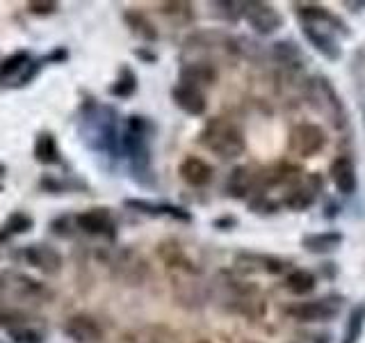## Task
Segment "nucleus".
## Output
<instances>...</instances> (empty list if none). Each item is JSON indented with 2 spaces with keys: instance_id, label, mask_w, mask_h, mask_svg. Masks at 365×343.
<instances>
[{
  "instance_id": "nucleus-32",
  "label": "nucleus",
  "mask_w": 365,
  "mask_h": 343,
  "mask_svg": "<svg viewBox=\"0 0 365 343\" xmlns=\"http://www.w3.org/2000/svg\"><path fill=\"white\" fill-rule=\"evenodd\" d=\"M108 91L114 99H130L135 94V91H137V76H135V71L128 64H123L119 69V76L108 87Z\"/></svg>"
},
{
  "instance_id": "nucleus-18",
  "label": "nucleus",
  "mask_w": 365,
  "mask_h": 343,
  "mask_svg": "<svg viewBox=\"0 0 365 343\" xmlns=\"http://www.w3.org/2000/svg\"><path fill=\"white\" fill-rule=\"evenodd\" d=\"M235 270L254 274V272H262V274H283L285 272V261L272 254H258V252H240L235 254Z\"/></svg>"
},
{
  "instance_id": "nucleus-42",
  "label": "nucleus",
  "mask_w": 365,
  "mask_h": 343,
  "mask_svg": "<svg viewBox=\"0 0 365 343\" xmlns=\"http://www.w3.org/2000/svg\"><path fill=\"white\" fill-rule=\"evenodd\" d=\"M345 7H365V0H363V3H349V0H347V3H345Z\"/></svg>"
},
{
  "instance_id": "nucleus-2",
  "label": "nucleus",
  "mask_w": 365,
  "mask_h": 343,
  "mask_svg": "<svg viewBox=\"0 0 365 343\" xmlns=\"http://www.w3.org/2000/svg\"><path fill=\"white\" fill-rule=\"evenodd\" d=\"M212 295H217L222 309L245 318H262L265 316V300L254 284H247L233 274H220V284L212 286Z\"/></svg>"
},
{
  "instance_id": "nucleus-9",
  "label": "nucleus",
  "mask_w": 365,
  "mask_h": 343,
  "mask_svg": "<svg viewBox=\"0 0 365 343\" xmlns=\"http://www.w3.org/2000/svg\"><path fill=\"white\" fill-rule=\"evenodd\" d=\"M342 309V297L340 295H324L317 300H306V302H294L285 309L292 320L299 323H327V320L336 318Z\"/></svg>"
},
{
  "instance_id": "nucleus-16",
  "label": "nucleus",
  "mask_w": 365,
  "mask_h": 343,
  "mask_svg": "<svg viewBox=\"0 0 365 343\" xmlns=\"http://www.w3.org/2000/svg\"><path fill=\"white\" fill-rule=\"evenodd\" d=\"M319 188H322V179H319L317 174H304L299 181L292 183V186L288 188L283 204L292 211H306L308 206L315 204Z\"/></svg>"
},
{
  "instance_id": "nucleus-1",
  "label": "nucleus",
  "mask_w": 365,
  "mask_h": 343,
  "mask_svg": "<svg viewBox=\"0 0 365 343\" xmlns=\"http://www.w3.org/2000/svg\"><path fill=\"white\" fill-rule=\"evenodd\" d=\"M155 252L160 261L165 263L171 282V295L180 307L201 309L208 302V297L212 295L210 284L205 282L199 266L185 254V249L176 240H163Z\"/></svg>"
},
{
  "instance_id": "nucleus-40",
  "label": "nucleus",
  "mask_w": 365,
  "mask_h": 343,
  "mask_svg": "<svg viewBox=\"0 0 365 343\" xmlns=\"http://www.w3.org/2000/svg\"><path fill=\"white\" fill-rule=\"evenodd\" d=\"M137 57H142V60H146V62H155L158 60V55L148 53V51H137Z\"/></svg>"
},
{
  "instance_id": "nucleus-24",
  "label": "nucleus",
  "mask_w": 365,
  "mask_h": 343,
  "mask_svg": "<svg viewBox=\"0 0 365 343\" xmlns=\"http://www.w3.org/2000/svg\"><path fill=\"white\" fill-rule=\"evenodd\" d=\"M123 206L135 213H144L153 217H174L178 222H192V215L185 209H178V206H171V204H158L148 199H125Z\"/></svg>"
},
{
  "instance_id": "nucleus-44",
  "label": "nucleus",
  "mask_w": 365,
  "mask_h": 343,
  "mask_svg": "<svg viewBox=\"0 0 365 343\" xmlns=\"http://www.w3.org/2000/svg\"><path fill=\"white\" fill-rule=\"evenodd\" d=\"M0 192H3V186H0Z\"/></svg>"
},
{
  "instance_id": "nucleus-35",
  "label": "nucleus",
  "mask_w": 365,
  "mask_h": 343,
  "mask_svg": "<svg viewBox=\"0 0 365 343\" xmlns=\"http://www.w3.org/2000/svg\"><path fill=\"white\" fill-rule=\"evenodd\" d=\"M30 64V55L28 51H19V53H11L9 57H5L0 62V80H7V78H14L21 71H26Z\"/></svg>"
},
{
  "instance_id": "nucleus-6",
  "label": "nucleus",
  "mask_w": 365,
  "mask_h": 343,
  "mask_svg": "<svg viewBox=\"0 0 365 343\" xmlns=\"http://www.w3.org/2000/svg\"><path fill=\"white\" fill-rule=\"evenodd\" d=\"M148 135H151V121L142 114H130L125 121V133L121 146L130 160V169L137 181L142 177H151V149H148Z\"/></svg>"
},
{
  "instance_id": "nucleus-5",
  "label": "nucleus",
  "mask_w": 365,
  "mask_h": 343,
  "mask_svg": "<svg viewBox=\"0 0 365 343\" xmlns=\"http://www.w3.org/2000/svg\"><path fill=\"white\" fill-rule=\"evenodd\" d=\"M199 142L201 146H205L210 154H215L222 160H235L242 156L247 149L242 129H240L235 121L224 119V117H215L205 124L199 133Z\"/></svg>"
},
{
  "instance_id": "nucleus-14",
  "label": "nucleus",
  "mask_w": 365,
  "mask_h": 343,
  "mask_svg": "<svg viewBox=\"0 0 365 343\" xmlns=\"http://www.w3.org/2000/svg\"><path fill=\"white\" fill-rule=\"evenodd\" d=\"M23 259H26L32 268H37L41 274H48V277L60 274L62 266H64V257L55 247L46 245V243L26 245L23 247Z\"/></svg>"
},
{
  "instance_id": "nucleus-25",
  "label": "nucleus",
  "mask_w": 365,
  "mask_h": 343,
  "mask_svg": "<svg viewBox=\"0 0 365 343\" xmlns=\"http://www.w3.org/2000/svg\"><path fill=\"white\" fill-rule=\"evenodd\" d=\"M180 179L192 188H203L212 181V167L199 156H185L178 165Z\"/></svg>"
},
{
  "instance_id": "nucleus-29",
  "label": "nucleus",
  "mask_w": 365,
  "mask_h": 343,
  "mask_svg": "<svg viewBox=\"0 0 365 343\" xmlns=\"http://www.w3.org/2000/svg\"><path fill=\"white\" fill-rule=\"evenodd\" d=\"M283 286H285V291L292 293V295H308V293H313V291H315L317 279H315V274H313V272L297 268V270H292V272L285 274Z\"/></svg>"
},
{
  "instance_id": "nucleus-10",
  "label": "nucleus",
  "mask_w": 365,
  "mask_h": 343,
  "mask_svg": "<svg viewBox=\"0 0 365 343\" xmlns=\"http://www.w3.org/2000/svg\"><path fill=\"white\" fill-rule=\"evenodd\" d=\"M185 51L190 53H217L224 57H240L237 37H231L222 30H199L185 39Z\"/></svg>"
},
{
  "instance_id": "nucleus-13",
  "label": "nucleus",
  "mask_w": 365,
  "mask_h": 343,
  "mask_svg": "<svg viewBox=\"0 0 365 343\" xmlns=\"http://www.w3.org/2000/svg\"><path fill=\"white\" fill-rule=\"evenodd\" d=\"M294 14L302 19L304 26H324L334 32H340L342 37H349V30H347V23L342 21L340 16H336L334 11H329L324 5H317V3H294L292 5Z\"/></svg>"
},
{
  "instance_id": "nucleus-11",
  "label": "nucleus",
  "mask_w": 365,
  "mask_h": 343,
  "mask_svg": "<svg viewBox=\"0 0 365 343\" xmlns=\"http://www.w3.org/2000/svg\"><path fill=\"white\" fill-rule=\"evenodd\" d=\"M242 7V19L254 28L258 34H274L283 26V16L281 11L269 5V3H260V0H249V3H240Z\"/></svg>"
},
{
  "instance_id": "nucleus-20",
  "label": "nucleus",
  "mask_w": 365,
  "mask_h": 343,
  "mask_svg": "<svg viewBox=\"0 0 365 343\" xmlns=\"http://www.w3.org/2000/svg\"><path fill=\"white\" fill-rule=\"evenodd\" d=\"M178 78H180V83L203 89L217 83L220 71H217V64L212 60H190L185 64H180Z\"/></svg>"
},
{
  "instance_id": "nucleus-8",
  "label": "nucleus",
  "mask_w": 365,
  "mask_h": 343,
  "mask_svg": "<svg viewBox=\"0 0 365 343\" xmlns=\"http://www.w3.org/2000/svg\"><path fill=\"white\" fill-rule=\"evenodd\" d=\"M327 146V133L319 124L302 121L294 124L288 133V151L299 158H313L322 154Z\"/></svg>"
},
{
  "instance_id": "nucleus-22",
  "label": "nucleus",
  "mask_w": 365,
  "mask_h": 343,
  "mask_svg": "<svg viewBox=\"0 0 365 343\" xmlns=\"http://www.w3.org/2000/svg\"><path fill=\"white\" fill-rule=\"evenodd\" d=\"M171 99H174V103L182 112L192 114V117H201V114H205V110H208V101H205L203 89L185 85V83H178L171 89Z\"/></svg>"
},
{
  "instance_id": "nucleus-15",
  "label": "nucleus",
  "mask_w": 365,
  "mask_h": 343,
  "mask_svg": "<svg viewBox=\"0 0 365 343\" xmlns=\"http://www.w3.org/2000/svg\"><path fill=\"white\" fill-rule=\"evenodd\" d=\"M7 289L11 291V295H14L16 300H23L28 304H48L55 297V293L48 286L28 277V274H14V277L7 282Z\"/></svg>"
},
{
  "instance_id": "nucleus-41",
  "label": "nucleus",
  "mask_w": 365,
  "mask_h": 343,
  "mask_svg": "<svg viewBox=\"0 0 365 343\" xmlns=\"http://www.w3.org/2000/svg\"><path fill=\"white\" fill-rule=\"evenodd\" d=\"M7 291V279H3V277H0V295H3Z\"/></svg>"
},
{
  "instance_id": "nucleus-33",
  "label": "nucleus",
  "mask_w": 365,
  "mask_h": 343,
  "mask_svg": "<svg viewBox=\"0 0 365 343\" xmlns=\"http://www.w3.org/2000/svg\"><path fill=\"white\" fill-rule=\"evenodd\" d=\"M272 57L279 64L290 66V69H299L302 66L299 62L304 60L299 49H297L292 41H277V44H272Z\"/></svg>"
},
{
  "instance_id": "nucleus-26",
  "label": "nucleus",
  "mask_w": 365,
  "mask_h": 343,
  "mask_svg": "<svg viewBox=\"0 0 365 343\" xmlns=\"http://www.w3.org/2000/svg\"><path fill=\"white\" fill-rule=\"evenodd\" d=\"M34 160L41 165H60L62 163V151L60 144H57L55 135L48 131H41L34 137V146H32Z\"/></svg>"
},
{
  "instance_id": "nucleus-17",
  "label": "nucleus",
  "mask_w": 365,
  "mask_h": 343,
  "mask_svg": "<svg viewBox=\"0 0 365 343\" xmlns=\"http://www.w3.org/2000/svg\"><path fill=\"white\" fill-rule=\"evenodd\" d=\"M64 334L76 343H103V327L89 314H73L64 320Z\"/></svg>"
},
{
  "instance_id": "nucleus-12",
  "label": "nucleus",
  "mask_w": 365,
  "mask_h": 343,
  "mask_svg": "<svg viewBox=\"0 0 365 343\" xmlns=\"http://www.w3.org/2000/svg\"><path fill=\"white\" fill-rule=\"evenodd\" d=\"M73 224L87 236H96V238H106V240L117 238V222H114L110 209H103V206L78 213L73 217Z\"/></svg>"
},
{
  "instance_id": "nucleus-21",
  "label": "nucleus",
  "mask_w": 365,
  "mask_h": 343,
  "mask_svg": "<svg viewBox=\"0 0 365 343\" xmlns=\"http://www.w3.org/2000/svg\"><path fill=\"white\" fill-rule=\"evenodd\" d=\"M329 177L334 181V186L340 194H354L359 186L356 177V165L349 156H338L334 158V163L329 167Z\"/></svg>"
},
{
  "instance_id": "nucleus-28",
  "label": "nucleus",
  "mask_w": 365,
  "mask_h": 343,
  "mask_svg": "<svg viewBox=\"0 0 365 343\" xmlns=\"http://www.w3.org/2000/svg\"><path fill=\"white\" fill-rule=\"evenodd\" d=\"M123 23L130 28L133 34H137L140 39L148 41V44H153L158 41V28L153 26V21L148 19L144 11L140 9H125L123 11Z\"/></svg>"
},
{
  "instance_id": "nucleus-23",
  "label": "nucleus",
  "mask_w": 365,
  "mask_h": 343,
  "mask_svg": "<svg viewBox=\"0 0 365 343\" xmlns=\"http://www.w3.org/2000/svg\"><path fill=\"white\" fill-rule=\"evenodd\" d=\"M226 190L233 199H247L251 192L260 190V172L254 174L251 167H235L226 181Z\"/></svg>"
},
{
  "instance_id": "nucleus-39",
  "label": "nucleus",
  "mask_w": 365,
  "mask_h": 343,
  "mask_svg": "<svg viewBox=\"0 0 365 343\" xmlns=\"http://www.w3.org/2000/svg\"><path fill=\"white\" fill-rule=\"evenodd\" d=\"M215 227L222 229V232H228V227H235V217H220V220H215Z\"/></svg>"
},
{
  "instance_id": "nucleus-19",
  "label": "nucleus",
  "mask_w": 365,
  "mask_h": 343,
  "mask_svg": "<svg viewBox=\"0 0 365 343\" xmlns=\"http://www.w3.org/2000/svg\"><path fill=\"white\" fill-rule=\"evenodd\" d=\"M306 41L313 46V49L324 57L329 62H338L342 60V46L336 39L334 30H329L324 26H304L302 28Z\"/></svg>"
},
{
  "instance_id": "nucleus-3",
  "label": "nucleus",
  "mask_w": 365,
  "mask_h": 343,
  "mask_svg": "<svg viewBox=\"0 0 365 343\" xmlns=\"http://www.w3.org/2000/svg\"><path fill=\"white\" fill-rule=\"evenodd\" d=\"M304 94L311 103V108L319 114L322 119H327L336 131H345L349 126V112L345 101L340 99L338 89L327 76H313L306 80Z\"/></svg>"
},
{
  "instance_id": "nucleus-34",
  "label": "nucleus",
  "mask_w": 365,
  "mask_h": 343,
  "mask_svg": "<svg viewBox=\"0 0 365 343\" xmlns=\"http://www.w3.org/2000/svg\"><path fill=\"white\" fill-rule=\"evenodd\" d=\"M351 78H354V87H356V96H359V108L363 114V124H365V51L361 49L351 62Z\"/></svg>"
},
{
  "instance_id": "nucleus-36",
  "label": "nucleus",
  "mask_w": 365,
  "mask_h": 343,
  "mask_svg": "<svg viewBox=\"0 0 365 343\" xmlns=\"http://www.w3.org/2000/svg\"><path fill=\"white\" fill-rule=\"evenodd\" d=\"M30 229H32V217L19 211V213H11L7 217V222L0 227V234H3L5 238H9V236H16V234H26V232H30Z\"/></svg>"
},
{
  "instance_id": "nucleus-45",
  "label": "nucleus",
  "mask_w": 365,
  "mask_h": 343,
  "mask_svg": "<svg viewBox=\"0 0 365 343\" xmlns=\"http://www.w3.org/2000/svg\"><path fill=\"white\" fill-rule=\"evenodd\" d=\"M201 343H205V341H201Z\"/></svg>"
},
{
  "instance_id": "nucleus-31",
  "label": "nucleus",
  "mask_w": 365,
  "mask_h": 343,
  "mask_svg": "<svg viewBox=\"0 0 365 343\" xmlns=\"http://www.w3.org/2000/svg\"><path fill=\"white\" fill-rule=\"evenodd\" d=\"M160 14L174 26H187L194 21V5L192 3H180V0H171V3H160Z\"/></svg>"
},
{
  "instance_id": "nucleus-7",
  "label": "nucleus",
  "mask_w": 365,
  "mask_h": 343,
  "mask_svg": "<svg viewBox=\"0 0 365 343\" xmlns=\"http://www.w3.org/2000/svg\"><path fill=\"white\" fill-rule=\"evenodd\" d=\"M108 266L114 277L123 282L125 286H142L148 279V274H151L146 259L133 247H123V249L112 252Z\"/></svg>"
},
{
  "instance_id": "nucleus-27",
  "label": "nucleus",
  "mask_w": 365,
  "mask_h": 343,
  "mask_svg": "<svg viewBox=\"0 0 365 343\" xmlns=\"http://www.w3.org/2000/svg\"><path fill=\"white\" fill-rule=\"evenodd\" d=\"M345 236L340 232H317V234H306L302 238V247L306 252H311V254H331V252H336Z\"/></svg>"
},
{
  "instance_id": "nucleus-43",
  "label": "nucleus",
  "mask_w": 365,
  "mask_h": 343,
  "mask_svg": "<svg viewBox=\"0 0 365 343\" xmlns=\"http://www.w3.org/2000/svg\"><path fill=\"white\" fill-rule=\"evenodd\" d=\"M5 172H7V167H5L3 163H0V179H3V177H5Z\"/></svg>"
},
{
  "instance_id": "nucleus-30",
  "label": "nucleus",
  "mask_w": 365,
  "mask_h": 343,
  "mask_svg": "<svg viewBox=\"0 0 365 343\" xmlns=\"http://www.w3.org/2000/svg\"><path fill=\"white\" fill-rule=\"evenodd\" d=\"M363 332H365V300L351 307L340 343H359L361 337H363Z\"/></svg>"
},
{
  "instance_id": "nucleus-4",
  "label": "nucleus",
  "mask_w": 365,
  "mask_h": 343,
  "mask_svg": "<svg viewBox=\"0 0 365 343\" xmlns=\"http://www.w3.org/2000/svg\"><path fill=\"white\" fill-rule=\"evenodd\" d=\"M83 135L89 149L117 156V114L108 106H98L91 99L83 112Z\"/></svg>"
},
{
  "instance_id": "nucleus-38",
  "label": "nucleus",
  "mask_w": 365,
  "mask_h": 343,
  "mask_svg": "<svg viewBox=\"0 0 365 343\" xmlns=\"http://www.w3.org/2000/svg\"><path fill=\"white\" fill-rule=\"evenodd\" d=\"M57 9H60V3H55V0H32V3H28V11L34 16H48L55 14Z\"/></svg>"
},
{
  "instance_id": "nucleus-37",
  "label": "nucleus",
  "mask_w": 365,
  "mask_h": 343,
  "mask_svg": "<svg viewBox=\"0 0 365 343\" xmlns=\"http://www.w3.org/2000/svg\"><path fill=\"white\" fill-rule=\"evenodd\" d=\"M9 337L14 343H43V332L34 329L32 325H23L9 329Z\"/></svg>"
}]
</instances>
